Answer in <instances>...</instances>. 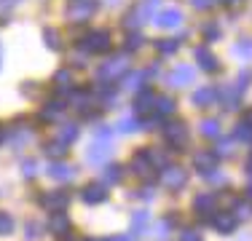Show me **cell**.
<instances>
[{"instance_id":"42","label":"cell","mask_w":252,"mask_h":241,"mask_svg":"<svg viewBox=\"0 0 252 241\" xmlns=\"http://www.w3.org/2000/svg\"><path fill=\"white\" fill-rule=\"evenodd\" d=\"M220 3H228V5H236V3H242V0H220Z\"/></svg>"},{"instance_id":"8","label":"cell","mask_w":252,"mask_h":241,"mask_svg":"<svg viewBox=\"0 0 252 241\" xmlns=\"http://www.w3.org/2000/svg\"><path fill=\"white\" fill-rule=\"evenodd\" d=\"M193 67H188V64H180L177 70H172L169 72V78H166V81H169V86H188V83H193Z\"/></svg>"},{"instance_id":"24","label":"cell","mask_w":252,"mask_h":241,"mask_svg":"<svg viewBox=\"0 0 252 241\" xmlns=\"http://www.w3.org/2000/svg\"><path fill=\"white\" fill-rule=\"evenodd\" d=\"M180 48V40H158L156 43V51L158 54H175Z\"/></svg>"},{"instance_id":"27","label":"cell","mask_w":252,"mask_h":241,"mask_svg":"<svg viewBox=\"0 0 252 241\" xmlns=\"http://www.w3.org/2000/svg\"><path fill=\"white\" fill-rule=\"evenodd\" d=\"M43 38H46V46H49L51 51H59V46H62V43H59V32H57V30H46Z\"/></svg>"},{"instance_id":"29","label":"cell","mask_w":252,"mask_h":241,"mask_svg":"<svg viewBox=\"0 0 252 241\" xmlns=\"http://www.w3.org/2000/svg\"><path fill=\"white\" fill-rule=\"evenodd\" d=\"M75 137H78V126L75 123H67L62 131H59V140H62V142H73Z\"/></svg>"},{"instance_id":"43","label":"cell","mask_w":252,"mask_h":241,"mask_svg":"<svg viewBox=\"0 0 252 241\" xmlns=\"http://www.w3.org/2000/svg\"><path fill=\"white\" fill-rule=\"evenodd\" d=\"M247 169H250V174H252V153H250V158H247Z\"/></svg>"},{"instance_id":"14","label":"cell","mask_w":252,"mask_h":241,"mask_svg":"<svg viewBox=\"0 0 252 241\" xmlns=\"http://www.w3.org/2000/svg\"><path fill=\"white\" fill-rule=\"evenodd\" d=\"M193 164L199 166L204 174H209L212 169H218V155H215V153H199V155L193 158Z\"/></svg>"},{"instance_id":"6","label":"cell","mask_w":252,"mask_h":241,"mask_svg":"<svg viewBox=\"0 0 252 241\" xmlns=\"http://www.w3.org/2000/svg\"><path fill=\"white\" fill-rule=\"evenodd\" d=\"M156 24L164 30H175L183 24V14H180V8H164L158 16H156Z\"/></svg>"},{"instance_id":"32","label":"cell","mask_w":252,"mask_h":241,"mask_svg":"<svg viewBox=\"0 0 252 241\" xmlns=\"http://www.w3.org/2000/svg\"><path fill=\"white\" fill-rule=\"evenodd\" d=\"M105 180H107V182H121V169H118V166H107Z\"/></svg>"},{"instance_id":"33","label":"cell","mask_w":252,"mask_h":241,"mask_svg":"<svg viewBox=\"0 0 252 241\" xmlns=\"http://www.w3.org/2000/svg\"><path fill=\"white\" fill-rule=\"evenodd\" d=\"M137 129V120L134 118H124L121 123H118V131H124V134H129V131Z\"/></svg>"},{"instance_id":"28","label":"cell","mask_w":252,"mask_h":241,"mask_svg":"<svg viewBox=\"0 0 252 241\" xmlns=\"http://www.w3.org/2000/svg\"><path fill=\"white\" fill-rule=\"evenodd\" d=\"M236 140H242V142H252V126L250 123H239L236 126Z\"/></svg>"},{"instance_id":"37","label":"cell","mask_w":252,"mask_h":241,"mask_svg":"<svg viewBox=\"0 0 252 241\" xmlns=\"http://www.w3.org/2000/svg\"><path fill=\"white\" fill-rule=\"evenodd\" d=\"M54 81H57V86H59V89H64V86H67V81H70V70H59Z\"/></svg>"},{"instance_id":"46","label":"cell","mask_w":252,"mask_h":241,"mask_svg":"<svg viewBox=\"0 0 252 241\" xmlns=\"http://www.w3.org/2000/svg\"><path fill=\"white\" fill-rule=\"evenodd\" d=\"M0 59H3V54H0Z\"/></svg>"},{"instance_id":"11","label":"cell","mask_w":252,"mask_h":241,"mask_svg":"<svg viewBox=\"0 0 252 241\" xmlns=\"http://www.w3.org/2000/svg\"><path fill=\"white\" fill-rule=\"evenodd\" d=\"M70 204V196L67 193H49V196H43V207L49 209V212H62L64 207Z\"/></svg>"},{"instance_id":"35","label":"cell","mask_w":252,"mask_h":241,"mask_svg":"<svg viewBox=\"0 0 252 241\" xmlns=\"http://www.w3.org/2000/svg\"><path fill=\"white\" fill-rule=\"evenodd\" d=\"M140 46H142V35L140 32H134V35L126 38V48H129V51H131V48H140Z\"/></svg>"},{"instance_id":"10","label":"cell","mask_w":252,"mask_h":241,"mask_svg":"<svg viewBox=\"0 0 252 241\" xmlns=\"http://www.w3.org/2000/svg\"><path fill=\"white\" fill-rule=\"evenodd\" d=\"M236 214H231V212H220V214H215L212 217V225L218 228L220 233H233L236 231Z\"/></svg>"},{"instance_id":"38","label":"cell","mask_w":252,"mask_h":241,"mask_svg":"<svg viewBox=\"0 0 252 241\" xmlns=\"http://www.w3.org/2000/svg\"><path fill=\"white\" fill-rule=\"evenodd\" d=\"M215 3H218V0H190V5H193V8H199V11H207V8H212Z\"/></svg>"},{"instance_id":"16","label":"cell","mask_w":252,"mask_h":241,"mask_svg":"<svg viewBox=\"0 0 252 241\" xmlns=\"http://www.w3.org/2000/svg\"><path fill=\"white\" fill-rule=\"evenodd\" d=\"M107 198V190L102 188V185H89L86 190H83V201L86 204H99Z\"/></svg>"},{"instance_id":"2","label":"cell","mask_w":252,"mask_h":241,"mask_svg":"<svg viewBox=\"0 0 252 241\" xmlns=\"http://www.w3.org/2000/svg\"><path fill=\"white\" fill-rule=\"evenodd\" d=\"M83 48H86L89 54H102L110 48V32L107 30H97V32L86 35V43H83Z\"/></svg>"},{"instance_id":"41","label":"cell","mask_w":252,"mask_h":241,"mask_svg":"<svg viewBox=\"0 0 252 241\" xmlns=\"http://www.w3.org/2000/svg\"><path fill=\"white\" fill-rule=\"evenodd\" d=\"M242 120H244V123H250V126H252V110H247V113H244V118H242Z\"/></svg>"},{"instance_id":"15","label":"cell","mask_w":252,"mask_h":241,"mask_svg":"<svg viewBox=\"0 0 252 241\" xmlns=\"http://www.w3.org/2000/svg\"><path fill=\"white\" fill-rule=\"evenodd\" d=\"M215 99H218V91H215V89H199V91H193V105H199V107L215 105Z\"/></svg>"},{"instance_id":"9","label":"cell","mask_w":252,"mask_h":241,"mask_svg":"<svg viewBox=\"0 0 252 241\" xmlns=\"http://www.w3.org/2000/svg\"><path fill=\"white\" fill-rule=\"evenodd\" d=\"M196 59H199V67L207 70V72H218V70H220V64H218V59H215V54L209 51L207 46H199V48H196Z\"/></svg>"},{"instance_id":"7","label":"cell","mask_w":252,"mask_h":241,"mask_svg":"<svg viewBox=\"0 0 252 241\" xmlns=\"http://www.w3.org/2000/svg\"><path fill=\"white\" fill-rule=\"evenodd\" d=\"M131 166H134V172L140 174V177H153V169H156V164L151 161V153L148 150H142V153H137L134 155V161H131Z\"/></svg>"},{"instance_id":"17","label":"cell","mask_w":252,"mask_h":241,"mask_svg":"<svg viewBox=\"0 0 252 241\" xmlns=\"http://www.w3.org/2000/svg\"><path fill=\"white\" fill-rule=\"evenodd\" d=\"M193 209H196V212H201V214L215 212V196H212V193H201V196H196Z\"/></svg>"},{"instance_id":"22","label":"cell","mask_w":252,"mask_h":241,"mask_svg":"<svg viewBox=\"0 0 252 241\" xmlns=\"http://www.w3.org/2000/svg\"><path fill=\"white\" fill-rule=\"evenodd\" d=\"M201 134L204 137H209V140H215V137H220V123L215 118H207L201 123Z\"/></svg>"},{"instance_id":"13","label":"cell","mask_w":252,"mask_h":241,"mask_svg":"<svg viewBox=\"0 0 252 241\" xmlns=\"http://www.w3.org/2000/svg\"><path fill=\"white\" fill-rule=\"evenodd\" d=\"M220 102L228 107V110H236L239 107V102H242V89L239 86H233V89H220Z\"/></svg>"},{"instance_id":"3","label":"cell","mask_w":252,"mask_h":241,"mask_svg":"<svg viewBox=\"0 0 252 241\" xmlns=\"http://www.w3.org/2000/svg\"><path fill=\"white\" fill-rule=\"evenodd\" d=\"M161 182H164L166 188L177 190V188H183V185L188 182V172H185V169H180V166H166L164 174H161Z\"/></svg>"},{"instance_id":"30","label":"cell","mask_w":252,"mask_h":241,"mask_svg":"<svg viewBox=\"0 0 252 241\" xmlns=\"http://www.w3.org/2000/svg\"><path fill=\"white\" fill-rule=\"evenodd\" d=\"M142 22H145V19H142V16H140V11H131V14L129 16H126V22H124V27L126 30H131V27H140V24Z\"/></svg>"},{"instance_id":"44","label":"cell","mask_w":252,"mask_h":241,"mask_svg":"<svg viewBox=\"0 0 252 241\" xmlns=\"http://www.w3.org/2000/svg\"><path fill=\"white\" fill-rule=\"evenodd\" d=\"M3 140H5V129L0 126V142H3Z\"/></svg>"},{"instance_id":"31","label":"cell","mask_w":252,"mask_h":241,"mask_svg":"<svg viewBox=\"0 0 252 241\" xmlns=\"http://www.w3.org/2000/svg\"><path fill=\"white\" fill-rule=\"evenodd\" d=\"M62 102H51V107H46V110H43V116H40V118H43V120H51V118H57V113L59 110H62Z\"/></svg>"},{"instance_id":"19","label":"cell","mask_w":252,"mask_h":241,"mask_svg":"<svg viewBox=\"0 0 252 241\" xmlns=\"http://www.w3.org/2000/svg\"><path fill=\"white\" fill-rule=\"evenodd\" d=\"M49 228L54 233H70V220L62 212H54V217L49 220Z\"/></svg>"},{"instance_id":"36","label":"cell","mask_w":252,"mask_h":241,"mask_svg":"<svg viewBox=\"0 0 252 241\" xmlns=\"http://www.w3.org/2000/svg\"><path fill=\"white\" fill-rule=\"evenodd\" d=\"M11 228H14V220L8 214H0V233H11Z\"/></svg>"},{"instance_id":"45","label":"cell","mask_w":252,"mask_h":241,"mask_svg":"<svg viewBox=\"0 0 252 241\" xmlns=\"http://www.w3.org/2000/svg\"><path fill=\"white\" fill-rule=\"evenodd\" d=\"M113 241H131L129 236H124V239H113Z\"/></svg>"},{"instance_id":"40","label":"cell","mask_w":252,"mask_h":241,"mask_svg":"<svg viewBox=\"0 0 252 241\" xmlns=\"http://www.w3.org/2000/svg\"><path fill=\"white\" fill-rule=\"evenodd\" d=\"M32 174H35V164H32V161H27V164H25V177H32Z\"/></svg>"},{"instance_id":"18","label":"cell","mask_w":252,"mask_h":241,"mask_svg":"<svg viewBox=\"0 0 252 241\" xmlns=\"http://www.w3.org/2000/svg\"><path fill=\"white\" fill-rule=\"evenodd\" d=\"M153 107H156V116H172L175 113V99H169V96H156V102H153Z\"/></svg>"},{"instance_id":"34","label":"cell","mask_w":252,"mask_h":241,"mask_svg":"<svg viewBox=\"0 0 252 241\" xmlns=\"http://www.w3.org/2000/svg\"><path fill=\"white\" fill-rule=\"evenodd\" d=\"M145 222H148V212H137V217L131 220V231H140Z\"/></svg>"},{"instance_id":"21","label":"cell","mask_w":252,"mask_h":241,"mask_svg":"<svg viewBox=\"0 0 252 241\" xmlns=\"http://www.w3.org/2000/svg\"><path fill=\"white\" fill-rule=\"evenodd\" d=\"M107 155H110V145H107V142H99V145H94V148L86 153V158L92 161V164H97V161H105Z\"/></svg>"},{"instance_id":"39","label":"cell","mask_w":252,"mask_h":241,"mask_svg":"<svg viewBox=\"0 0 252 241\" xmlns=\"http://www.w3.org/2000/svg\"><path fill=\"white\" fill-rule=\"evenodd\" d=\"M180 241H204V239L196 231H183V233H180Z\"/></svg>"},{"instance_id":"4","label":"cell","mask_w":252,"mask_h":241,"mask_svg":"<svg viewBox=\"0 0 252 241\" xmlns=\"http://www.w3.org/2000/svg\"><path fill=\"white\" fill-rule=\"evenodd\" d=\"M166 142L172 145V148H177V150H183L185 145H188V129H185V123H169L166 126Z\"/></svg>"},{"instance_id":"23","label":"cell","mask_w":252,"mask_h":241,"mask_svg":"<svg viewBox=\"0 0 252 241\" xmlns=\"http://www.w3.org/2000/svg\"><path fill=\"white\" fill-rule=\"evenodd\" d=\"M233 57L252 59V40H242V43H236V46H233Z\"/></svg>"},{"instance_id":"5","label":"cell","mask_w":252,"mask_h":241,"mask_svg":"<svg viewBox=\"0 0 252 241\" xmlns=\"http://www.w3.org/2000/svg\"><path fill=\"white\" fill-rule=\"evenodd\" d=\"M126 67H129L126 57H116V59H110V62H107L105 67L99 70V81H107V78H118V75H124Z\"/></svg>"},{"instance_id":"26","label":"cell","mask_w":252,"mask_h":241,"mask_svg":"<svg viewBox=\"0 0 252 241\" xmlns=\"http://www.w3.org/2000/svg\"><path fill=\"white\" fill-rule=\"evenodd\" d=\"M201 32H204V40H209V43L220 38V27H218V24H215V22L204 24V30H201Z\"/></svg>"},{"instance_id":"20","label":"cell","mask_w":252,"mask_h":241,"mask_svg":"<svg viewBox=\"0 0 252 241\" xmlns=\"http://www.w3.org/2000/svg\"><path fill=\"white\" fill-rule=\"evenodd\" d=\"M73 174H75V169L67 166V164H54V166H49V177H54V180H73Z\"/></svg>"},{"instance_id":"25","label":"cell","mask_w":252,"mask_h":241,"mask_svg":"<svg viewBox=\"0 0 252 241\" xmlns=\"http://www.w3.org/2000/svg\"><path fill=\"white\" fill-rule=\"evenodd\" d=\"M64 153H67L64 142H51V145H46V155H51V158H62Z\"/></svg>"},{"instance_id":"1","label":"cell","mask_w":252,"mask_h":241,"mask_svg":"<svg viewBox=\"0 0 252 241\" xmlns=\"http://www.w3.org/2000/svg\"><path fill=\"white\" fill-rule=\"evenodd\" d=\"M94 8H97V3H94V0H73V3H70V8H67V16L73 22H86V19H92Z\"/></svg>"},{"instance_id":"12","label":"cell","mask_w":252,"mask_h":241,"mask_svg":"<svg viewBox=\"0 0 252 241\" xmlns=\"http://www.w3.org/2000/svg\"><path fill=\"white\" fill-rule=\"evenodd\" d=\"M153 102H156V94L151 91V89H142V91L137 94V99H134V113L137 116H145V113L153 107Z\"/></svg>"}]
</instances>
